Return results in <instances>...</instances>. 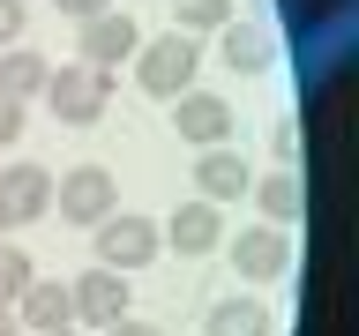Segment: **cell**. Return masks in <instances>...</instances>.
Returning a JSON list of instances; mask_svg holds the SVG:
<instances>
[{
  "instance_id": "cell-1",
  "label": "cell",
  "mask_w": 359,
  "mask_h": 336,
  "mask_svg": "<svg viewBox=\"0 0 359 336\" xmlns=\"http://www.w3.org/2000/svg\"><path fill=\"white\" fill-rule=\"evenodd\" d=\"M90 232H97V269H112V276L150 269L157 246H165V232H157L150 217H135V209H112V217H97Z\"/></svg>"
},
{
  "instance_id": "cell-2",
  "label": "cell",
  "mask_w": 359,
  "mask_h": 336,
  "mask_svg": "<svg viewBox=\"0 0 359 336\" xmlns=\"http://www.w3.org/2000/svg\"><path fill=\"white\" fill-rule=\"evenodd\" d=\"M195 67H202V45L180 38V30H172V38L135 45V75H142V90H150V97H165V105L195 90Z\"/></svg>"
},
{
  "instance_id": "cell-3",
  "label": "cell",
  "mask_w": 359,
  "mask_h": 336,
  "mask_svg": "<svg viewBox=\"0 0 359 336\" xmlns=\"http://www.w3.org/2000/svg\"><path fill=\"white\" fill-rule=\"evenodd\" d=\"M105 97H112V75H97V67H83V60L45 75V105H53V120H67V127L105 120Z\"/></svg>"
},
{
  "instance_id": "cell-4",
  "label": "cell",
  "mask_w": 359,
  "mask_h": 336,
  "mask_svg": "<svg viewBox=\"0 0 359 336\" xmlns=\"http://www.w3.org/2000/svg\"><path fill=\"white\" fill-rule=\"evenodd\" d=\"M53 209H60V224H97L120 209V187H112L105 164H75V172L53 179Z\"/></svg>"
},
{
  "instance_id": "cell-5",
  "label": "cell",
  "mask_w": 359,
  "mask_h": 336,
  "mask_svg": "<svg viewBox=\"0 0 359 336\" xmlns=\"http://www.w3.org/2000/svg\"><path fill=\"white\" fill-rule=\"evenodd\" d=\"M224 254H232V276H247V284H277V276L292 269V239L277 232V224H247Z\"/></svg>"
},
{
  "instance_id": "cell-6",
  "label": "cell",
  "mask_w": 359,
  "mask_h": 336,
  "mask_svg": "<svg viewBox=\"0 0 359 336\" xmlns=\"http://www.w3.org/2000/svg\"><path fill=\"white\" fill-rule=\"evenodd\" d=\"M135 45H142V22H135L128 8H105V15L83 22V67H97V75H112Z\"/></svg>"
},
{
  "instance_id": "cell-7",
  "label": "cell",
  "mask_w": 359,
  "mask_h": 336,
  "mask_svg": "<svg viewBox=\"0 0 359 336\" xmlns=\"http://www.w3.org/2000/svg\"><path fill=\"white\" fill-rule=\"evenodd\" d=\"M0 217L8 224L53 217V172L45 164H0Z\"/></svg>"
},
{
  "instance_id": "cell-8",
  "label": "cell",
  "mask_w": 359,
  "mask_h": 336,
  "mask_svg": "<svg viewBox=\"0 0 359 336\" xmlns=\"http://www.w3.org/2000/svg\"><path fill=\"white\" fill-rule=\"evenodd\" d=\"M172 127H180V142H195V150H224V142H232V105L210 97V90H187V97H172Z\"/></svg>"
},
{
  "instance_id": "cell-9",
  "label": "cell",
  "mask_w": 359,
  "mask_h": 336,
  "mask_svg": "<svg viewBox=\"0 0 359 336\" xmlns=\"http://www.w3.org/2000/svg\"><path fill=\"white\" fill-rule=\"evenodd\" d=\"M67 299H75V321H90V329H112V321L128 314V276L90 269V276H75V284H67Z\"/></svg>"
},
{
  "instance_id": "cell-10",
  "label": "cell",
  "mask_w": 359,
  "mask_h": 336,
  "mask_svg": "<svg viewBox=\"0 0 359 336\" xmlns=\"http://www.w3.org/2000/svg\"><path fill=\"white\" fill-rule=\"evenodd\" d=\"M15 321L22 336H45V329H67L75 321V299H67V284H53V276H30L15 299Z\"/></svg>"
},
{
  "instance_id": "cell-11",
  "label": "cell",
  "mask_w": 359,
  "mask_h": 336,
  "mask_svg": "<svg viewBox=\"0 0 359 336\" xmlns=\"http://www.w3.org/2000/svg\"><path fill=\"white\" fill-rule=\"evenodd\" d=\"M247 187H255L247 157H232V150H202V157H195V195H202V202H217V209H224V202H240Z\"/></svg>"
},
{
  "instance_id": "cell-12",
  "label": "cell",
  "mask_w": 359,
  "mask_h": 336,
  "mask_svg": "<svg viewBox=\"0 0 359 336\" xmlns=\"http://www.w3.org/2000/svg\"><path fill=\"white\" fill-rule=\"evenodd\" d=\"M165 239H172L180 246V254H210V246H217L224 239V217H217V202H180V209H172V224H165Z\"/></svg>"
},
{
  "instance_id": "cell-13",
  "label": "cell",
  "mask_w": 359,
  "mask_h": 336,
  "mask_svg": "<svg viewBox=\"0 0 359 336\" xmlns=\"http://www.w3.org/2000/svg\"><path fill=\"white\" fill-rule=\"evenodd\" d=\"M269 329H277V314H269L262 299H240V291L202 314V336H269Z\"/></svg>"
},
{
  "instance_id": "cell-14",
  "label": "cell",
  "mask_w": 359,
  "mask_h": 336,
  "mask_svg": "<svg viewBox=\"0 0 359 336\" xmlns=\"http://www.w3.org/2000/svg\"><path fill=\"white\" fill-rule=\"evenodd\" d=\"M224 67L232 75H262L269 60H277V45H269V30H255V22H224Z\"/></svg>"
},
{
  "instance_id": "cell-15",
  "label": "cell",
  "mask_w": 359,
  "mask_h": 336,
  "mask_svg": "<svg viewBox=\"0 0 359 336\" xmlns=\"http://www.w3.org/2000/svg\"><path fill=\"white\" fill-rule=\"evenodd\" d=\"M45 75H53V67L38 60V52H30V45H8V52H0V97H45Z\"/></svg>"
},
{
  "instance_id": "cell-16",
  "label": "cell",
  "mask_w": 359,
  "mask_h": 336,
  "mask_svg": "<svg viewBox=\"0 0 359 336\" xmlns=\"http://www.w3.org/2000/svg\"><path fill=\"white\" fill-rule=\"evenodd\" d=\"M247 195L262 202V217L277 224V232H285V224L299 217V209H307V187H299V172H269V179H255Z\"/></svg>"
},
{
  "instance_id": "cell-17",
  "label": "cell",
  "mask_w": 359,
  "mask_h": 336,
  "mask_svg": "<svg viewBox=\"0 0 359 336\" xmlns=\"http://www.w3.org/2000/svg\"><path fill=\"white\" fill-rule=\"evenodd\" d=\"M224 22H232V0H172L180 38H202V30H224Z\"/></svg>"
},
{
  "instance_id": "cell-18",
  "label": "cell",
  "mask_w": 359,
  "mask_h": 336,
  "mask_svg": "<svg viewBox=\"0 0 359 336\" xmlns=\"http://www.w3.org/2000/svg\"><path fill=\"white\" fill-rule=\"evenodd\" d=\"M38 269H30V254H22L15 239H0V307L15 314V299H22V284H30Z\"/></svg>"
},
{
  "instance_id": "cell-19",
  "label": "cell",
  "mask_w": 359,
  "mask_h": 336,
  "mask_svg": "<svg viewBox=\"0 0 359 336\" xmlns=\"http://www.w3.org/2000/svg\"><path fill=\"white\" fill-rule=\"evenodd\" d=\"M269 157H277L285 172H299V120H277V127H269Z\"/></svg>"
},
{
  "instance_id": "cell-20",
  "label": "cell",
  "mask_w": 359,
  "mask_h": 336,
  "mask_svg": "<svg viewBox=\"0 0 359 336\" xmlns=\"http://www.w3.org/2000/svg\"><path fill=\"white\" fill-rule=\"evenodd\" d=\"M22 45V0H0V52Z\"/></svg>"
},
{
  "instance_id": "cell-21",
  "label": "cell",
  "mask_w": 359,
  "mask_h": 336,
  "mask_svg": "<svg viewBox=\"0 0 359 336\" xmlns=\"http://www.w3.org/2000/svg\"><path fill=\"white\" fill-rule=\"evenodd\" d=\"M15 134H22V105H15V97H0V150H8Z\"/></svg>"
},
{
  "instance_id": "cell-22",
  "label": "cell",
  "mask_w": 359,
  "mask_h": 336,
  "mask_svg": "<svg viewBox=\"0 0 359 336\" xmlns=\"http://www.w3.org/2000/svg\"><path fill=\"white\" fill-rule=\"evenodd\" d=\"M97 336H165V329H157V321H135V314H120V321H112V329H97Z\"/></svg>"
},
{
  "instance_id": "cell-23",
  "label": "cell",
  "mask_w": 359,
  "mask_h": 336,
  "mask_svg": "<svg viewBox=\"0 0 359 336\" xmlns=\"http://www.w3.org/2000/svg\"><path fill=\"white\" fill-rule=\"evenodd\" d=\"M105 8H112V0H60L67 22H90V15H105Z\"/></svg>"
},
{
  "instance_id": "cell-24",
  "label": "cell",
  "mask_w": 359,
  "mask_h": 336,
  "mask_svg": "<svg viewBox=\"0 0 359 336\" xmlns=\"http://www.w3.org/2000/svg\"><path fill=\"white\" fill-rule=\"evenodd\" d=\"M0 336H22V321H15V314H8V307H0Z\"/></svg>"
},
{
  "instance_id": "cell-25",
  "label": "cell",
  "mask_w": 359,
  "mask_h": 336,
  "mask_svg": "<svg viewBox=\"0 0 359 336\" xmlns=\"http://www.w3.org/2000/svg\"><path fill=\"white\" fill-rule=\"evenodd\" d=\"M45 336H75V329H45Z\"/></svg>"
},
{
  "instance_id": "cell-26",
  "label": "cell",
  "mask_w": 359,
  "mask_h": 336,
  "mask_svg": "<svg viewBox=\"0 0 359 336\" xmlns=\"http://www.w3.org/2000/svg\"><path fill=\"white\" fill-rule=\"evenodd\" d=\"M0 232H8V217H0Z\"/></svg>"
}]
</instances>
